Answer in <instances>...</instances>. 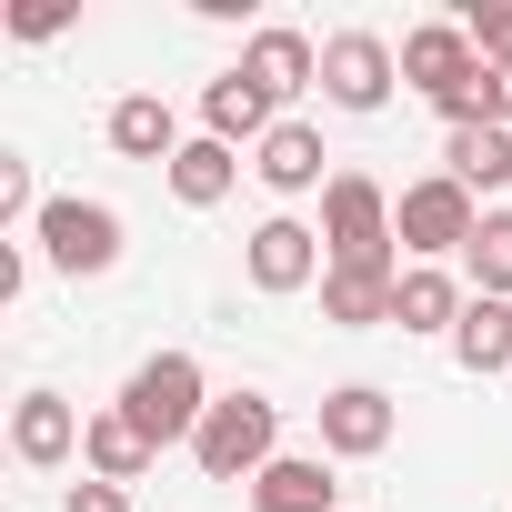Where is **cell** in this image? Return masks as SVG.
Wrapping results in <instances>:
<instances>
[{
  "mask_svg": "<svg viewBox=\"0 0 512 512\" xmlns=\"http://www.w3.org/2000/svg\"><path fill=\"white\" fill-rule=\"evenodd\" d=\"M191 462H201L211 482H262V472L282 462V402L221 392V402L201 412V432H191Z\"/></svg>",
  "mask_w": 512,
  "mask_h": 512,
  "instance_id": "cell-1",
  "label": "cell"
},
{
  "mask_svg": "<svg viewBox=\"0 0 512 512\" xmlns=\"http://www.w3.org/2000/svg\"><path fill=\"white\" fill-rule=\"evenodd\" d=\"M402 81L462 131V121H482V51H472V31L462 21H422V31H402Z\"/></svg>",
  "mask_w": 512,
  "mask_h": 512,
  "instance_id": "cell-2",
  "label": "cell"
},
{
  "mask_svg": "<svg viewBox=\"0 0 512 512\" xmlns=\"http://www.w3.org/2000/svg\"><path fill=\"white\" fill-rule=\"evenodd\" d=\"M392 191L372 171H332L322 191V251H332V272H392Z\"/></svg>",
  "mask_w": 512,
  "mask_h": 512,
  "instance_id": "cell-3",
  "label": "cell"
},
{
  "mask_svg": "<svg viewBox=\"0 0 512 512\" xmlns=\"http://www.w3.org/2000/svg\"><path fill=\"white\" fill-rule=\"evenodd\" d=\"M121 412L151 432V452H171V442H191V432H201V412H211V382H201V362H191V352H151V362L131 372Z\"/></svg>",
  "mask_w": 512,
  "mask_h": 512,
  "instance_id": "cell-4",
  "label": "cell"
},
{
  "mask_svg": "<svg viewBox=\"0 0 512 512\" xmlns=\"http://www.w3.org/2000/svg\"><path fill=\"white\" fill-rule=\"evenodd\" d=\"M392 231H402V251L442 262V251H472V231H482V201H472L452 171H432V181H412V191L392 201Z\"/></svg>",
  "mask_w": 512,
  "mask_h": 512,
  "instance_id": "cell-5",
  "label": "cell"
},
{
  "mask_svg": "<svg viewBox=\"0 0 512 512\" xmlns=\"http://www.w3.org/2000/svg\"><path fill=\"white\" fill-rule=\"evenodd\" d=\"M31 231H41V251H51V272H71V282L121 262V211H111V201L61 191V201H41V221H31Z\"/></svg>",
  "mask_w": 512,
  "mask_h": 512,
  "instance_id": "cell-6",
  "label": "cell"
},
{
  "mask_svg": "<svg viewBox=\"0 0 512 512\" xmlns=\"http://www.w3.org/2000/svg\"><path fill=\"white\" fill-rule=\"evenodd\" d=\"M392 81H402V51L382 31H332L322 41V101L332 111H382Z\"/></svg>",
  "mask_w": 512,
  "mask_h": 512,
  "instance_id": "cell-7",
  "label": "cell"
},
{
  "mask_svg": "<svg viewBox=\"0 0 512 512\" xmlns=\"http://www.w3.org/2000/svg\"><path fill=\"white\" fill-rule=\"evenodd\" d=\"M241 272H251V292H302V282H322V231H302L292 211H272L262 231H251Z\"/></svg>",
  "mask_w": 512,
  "mask_h": 512,
  "instance_id": "cell-8",
  "label": "cell"
},
{
  "mask_svg": "<svg viewBox=\"0 0 512 512\" xmlns=\"http://www.w3.org/2000/svg\"><path fill=\"white\" fill-rule=\"evenodd\" d=\"M382 442H392V392H382V382H342V392H322V452L372 462Z\"/></svg>",
  "mask_w": 512,
  "mask_h": 512,
  "instance_id": "cell-9",
  "label": "cell"
},
{
  "mask_svg": "<svg viewBox=\"0 0 512 512\" xmlns=\"http://www.w3.org/2000/svg\"><path fill=\"white\" fill-rule=\"evenodd\" d=\"M81 432H91V422H81L61 392H21V412H11V452H21L31 472H61V462L81 452Z\"/></svg>",
  "mask_w": 512,
  "mask_h": 512,
  "instance_id": "cell-10",
  "label": "cell"
},
{
  "mask_svg": "<svg viewBox=\"0 0 512 512\" xmlns=\"http://www.w3.org/2000/svg\"><path fill=\"white\" fill-rule=\"evenodd\" d=\"M81 462H91V482H121V492H131V482H141L161 452H151V432H141V422L111 402V412H91V432H81Z\"/></svg>",
  "mask_w": 512,
  "mask_h": 512,
  "instance_id": "cell-11",
  "label": "cell"
},
{
  "mask_svg": "<svg viewBox=\"0 0 512 512\" xmlns=\"http://www.w3.org/2000/svg\"><path fill=\"white\" fill-rule=\"evenodd\" d=\"M111 151L121 161H181V121H171V101L161 91H131V101H111Z\"/></svg>",
  "mask_w": 512,
  "mask_h": 512,
  "instance_id": "cell-12",
  "label": "cell"
},
{
  "mask_svg": "<svg viewBox=\"0 0 512 512\" xmlns=\"http://www.w3.org/2000/svg\"><path fill=\"white\" fill-rule=\"evenodd\" d=\"M201 121H211V141H231V151L282 131V121H272V91H262V81H241V71H221V81L201 91Z\"/></svg>",
  "mask_w": 512,
  "mask_h": 512,
  "instance_id": "cell-13",
  "label": "cell"
},
{
  "mask_svg": "<svg viewBox=\"0 0 512 512\" xmlns=\"http://www.w3.org/2000/svg\"><path fill=\"white\" fill-rule=\"evenodd\" d=\"M241 81H262L272 101H292V91H312V81H322V51H312L302 31H251V51H241Z\"/></svg>",
  "mask_w": 512,
  "mask_h": 512,
  "instance_id": "cell-14",
  "label": "cell"
},
{
  "mask_svg": "<svg viewBox=\"0 0 512 512\" xmlns=\"http://www.w3.org/2000/svg\"><path fill=\"white\" fill-rule=\"evenodd\" d=\"M332 492H342V482H332L322 452H282L262 482H251V512H332Z\"/></svg>",
  "mask_w": 512,
  "mask_h": 512,
  "instance_id": "cell-15",
  "label": "cell"
},
{
  "mask_svg": "<svg viewBox=\"0 0 512 512\" xmlns=\"http://www.w3.org/2000/svg\"><path fill=\"white\" fill-rule=\"evenodd\" d=\"M452 362H462L472 382H492V372H512V302H492V292H472V312L452 322Z\"/></svg>",
  "mask_w": 512,
  "mask_h": 512,
  "instance_id": "cell-16",
  "label": "cell"
},
{
  "mask_svg": "<svg viewBox=\"0 0 512 512\" xmlns=\"http://www.w3.org/2000/svg\"><path fill=\"white\" fill-rule=\"evenodd\" d=\"M231 181H241V151L231 141H181V161H171V201L181 211H211V201H231Z\"/></svg>",
  "mask_w": 512,
  "mask_h": 512,
  "instance_id": "cell-17",
  "label": "cell"
},
{
  "mask_svg": "<svg viewBox=\"0 0 512 512\" xmlns=\"http://www.w3.org/2000/svg\"><path fill=\"white\" fill-rule=\"evenodd\" d=\"M392 302H402V272H322V322H342V332L392 322Z\"/></svg>",
  "mask_w": 512,
  "mask_h": 512,
  "instance_id": "cell-18",
  "label": "cell"
},
{
  "mask_svg": "<svg viewBox=\"0 0 512 512\" xmlns=\"http://www.w3.org/2000/svg\"><path fill=\"white\" fill-rule=\"evenodd\" d=\"M442 171H452L462 191H502V181H512V131H502V121H462V131L442 141Z\"/></svg>",
  "mask_w": 512,
  "mask_h": 512,
  "instance_id": "cell-19",
  "label": "cell"
},
{
  "mask_svg": "<svg viewBox=\"0 0 512 512\" xmlns=\"http://www.w3.org/2000/svg\"><path fill=\"white\" fill-rule=\"evenodd\" d=\"M322 161H332V151H322V131H312V121H282V131L262 141V161H251V171H262L272 191H332V181H322Z\"/></svg>",
  "mask_w": 512,
  "mask_h": 512,
  "instance_id": "cell-20",
  "label": "cell"
},
{
  "mask_svg": "<svg viewBox=\"0 0 512 512\" xmlns=\"http://www.w3.org/2000/svg\"><path fill=\"white\" fill-rule=\"evenodd\" d=\"M472 302H462V282L452 272H402V302H392V322L402 332H452Z\"/></svg>",
  "mask_w": 512,
  "mask_h": 512,
  "instance_id": "cell-21",
  "label": "cell"
},
{
  "mask_svg": "<svg viewBox=\"0 0 512 512\" xmlns=\"http://www.w3.org/2000/svg\"><path fill=\"white\" fill-rule=\"evenodd\" d=\"M472 292H492V302H512V211H482V231H472Z\"/></svg>",
  "mask_w": 512,
  "mask_h": 512,
  "instance_id": "cell-22",
  "label": "cell"
},
{
  "mask_svg": "<svg viewBox=\"0 0 512 512\" xmlns=\"http://www.w3.org/2000/svg\"><path fill=\"white\" fill-rule=\"evenodd\" d=\"M462 31H472V51H482L492 71H512V0H472Z\"/></svg>",
  "mask_w": 512,
  "mask_h": 512,
  "instance_id": "cell-23",
  "label": "cell"
},
{
  "mask_svg": "<svg viewBox=\"0 0 512 512\" xmlns=\"http://www.w3.org/2000/svg\"><path fill=\"white\" fill-rule=\"evenodd\" d=\"M21 221H41V201H31V161H11V151H0V241H11Z\"/></svg>",
  "mask_w": 512,
  "mask_h": 512,
  "instance_id": "cell-24",
  "label": "cell"
},
{
  "mask_svg": "<svg viewBox=\"0 0 512 512\" xmlns=\"http://www.w3.org/2000/svg\"><path fill=\"white\" fill-rule=\"evenodd\" d=\"M61 512H131V492H121V482H71Z\"/></svg>",
  "mask_w": 512,
  "mask_h": 512,
  "instance_id": "cell-25",
  "label": "cell"
},
{
  "mask_svg": "<svg viewBox=\"0 0 512 512\" xmlns=\"http://www.w3.org/2000/svg\"><path fill=\"white\" fill-rule=\"evenodd\" d=\"M482 121H502V131H512V71H492V81H482Z\"/></svg>",
  "mask_w": 512,
  "mask_h": 512,
  "instance_id": "cell-26",
  "label": "cell"
}]
</instances>
